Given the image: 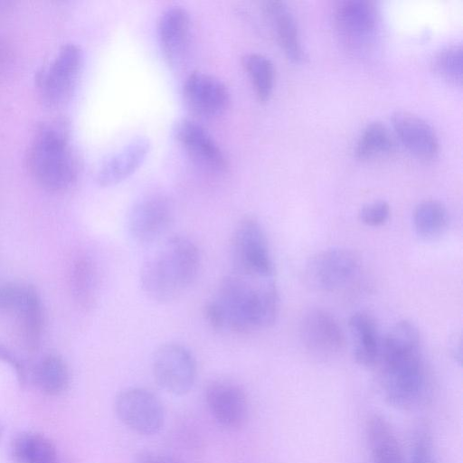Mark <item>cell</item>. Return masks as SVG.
Instances as JSON below:
<instances>
[{
  "label": "cell",
  "mask_w": 463,
  "mask_h": 463,
  "mask_svg": "<svg viewBox=\"0 0 463 463\" xmlns=\"http://www.w3.org/2000/svg\"><path fill=\"white\" fill-rule=\"evenodd\" d=\"M379 359L387 402L404 410L417 405L426 389L417 327L407 320L396 323L383 339Z\"/></svg>",
  "instance_id": "cell-1"
},
{
  "label": "cell",
  "mask_w": 463,
  "mask_h": 463,
  "mask_svg": "<svg viewBox=\"0 0 463 463\" xmlns=\"http://www.w3.org/2000/svg\"><path fill=\"white\" fill-rule=\"evenodd\" d=\"M212 300L221 313L223 329L237 334L268 328L278 315L279 296L273 277H251L232 271L222 279Z\"/></svg>",
  "instance_id": "cell-2"
},
{
  "label": "cell",
  "mask_w": 463,
  "mask_h": 463,
  "mask_svg": "<svg viewBox=\"0 0 463 463\" xmlns=\"http://www.w3.org/2000/svg\"><path fill=\"white\" fill-rule=\"evenodd\" d=\"M200 267L197 246L184 236L160 242L143 262L140 286L152 300L166 303L178 298L195 279Z\"/></svg>",
  "instance_id": "cell-3"
},
{
  "label": "cell",
  "mask_w": 463,
  "mask_h": 463,
  "mask_svg": "<svg viewBox=\"0 0 463 463\" xmlns=\"http://www.w3.org/2000/svg\"><path fill=\"white\" fill-rule=\"evenodd\" d=\"M70 129L65 118L42 123L27 152V167L32 176L48 191H63L78 176L80 165L70 144Z\"/></svg>",
  "instance_id": "cell-4"
},
{
  "label": "cell",
  "mask_w": 463,
  "mask_h": 463,
  "mask_svg": "<svg viewBox=\"0 0 463 463\" xmlns=\"http://www.w3.org/2000/svg\"><path fill=\"white\" fill-rule=\"evenodd\" d=\"M82 61L80 47L76 43H67L38 71L36 87L45 105L59 107L71 99L80 77Z\"/></svg>",
  "instance_id": "cell-5"
},
{
  "label": "cell",
  "mask_w": 463,
  "mask_h": 463,
  "mask_svg": "<svg viewBox=\"0 0 463 463\" xmlns=\"http://www.w3.org/2000/svg\"><path fill=\"white\" fill-rule=\"evenodd\" d=\"M233 271L246 276L273 277V263L265 232L260 222L244 217L235 227L231 241Z\"/></svg>",
  "instance_id": "cell-6"
},
{
  "label": "cell",
  "mask_w": 463,
  "mask_h": 463,
  "mask_svg": "<svg viewBox=\"0 0 463 463\" xmlns=\"http://www.w3.org/2000/svg\"><path fill=\"white\" fill-rule=\"evenodd\" d=\"M156 383L165 391L184 395L189 392L197 376L196 361L188 348L177 343L160 345L152 358Z\"/></svg>",
  "instance_id": "cell-7"
},
{
  "label": "cell",
  "mask_w": 463,
  "mask_h": 463,
  "mask_svg": "<svg viewBox=\"0 0 463 463\" xmlns=\"http://www.w3.org/2000/svg\"><path fill=\"white\" fill-rule=\"evenodd\" d=\"M115 411L125 426L139 435L156 434L164 426V406L159 398L146 388L131 387L118 392Z\"/></svg>",
  "instance_id": "cell-8"
},
{
  "label": "cell",
  "mask_w": 463,
  "mask_h": 463,
  "mask_svg": "<svg viewBox=\"0 0 463 463\" xmlns=\"http://www.w3.org/2000/svg\"><path fill=\"white\" fill-rule=\"evenodd\" d=\"M358 257L351 250L332 248L314 255L307 263V284L319 291H334L348 284L358 272Z\"/></svg>",
  "instance_id": "cell-9"
},
{
  "label": "cell",
  "mask_w": 463,
  "mask_h": 463,
  "mask_svg": "<svg viewBox=\"0 0 463 463\" xmlns=\"http://www.w3.org/2000/svg\"><path fill=\"white\" fill-rule=\"evenodd\" d=\"M174 221V208L167 197L158 194L140 198L128 216V232L132 239L141 245L160 241Z\"/></svg>",
  "instance_id": "cell-10"
},
{
  "label": "cell",
  "mask_w": 463,
  "mask_h": 463,
  "mask_svg": "<svg viewBox=\"0 0 463 463\" xmlns=\"http://www.w3.org/2000/svg\"><path fill=\"white\" fill-rule=\"evenodd\" d=\"M375 5L368 0H343L333 10V24L340 40L352 50H360L373 40L377 27Z\"/></svg>",
  "instance_id": "cell-11"
},
{
  "label": "cell",
  "mask_w": 463,
  "mask_h": 463,
  "mask_svg": "<svg viewBox=\"0 0 463 463\" xmlns=\"http://www.w3.org/2000/svg\"><path fill=\"white\" fill-rule=\"evenodd\" d=\"M174 136L189 158L201 169L221 175L228 168V159L212 135L198 122L184 118L174 128Z\"/></svg>",
  "instance_id": "cell-12"
},
{
  "label": "cell",
  "mask_w": 463,
  "mask_h": 463,
  "mask_svg": "<svg viewBox=\"0 0 463 463\" xmlns=\"http://www.w3.org/2000/svg\"><path fill=\"white\" fill-rule=\"evenodd\" d=\"M204 400L213 419L223 429L241 430L249 419V401L244 390L233 382L216 380L207 385Z\"/></svg>",
  "instance_id": "cell-13"
},
{
  "label": "cell",
  "mask_w": 463,
  "mask_h": 463,
  "mask_svg": "<svg viewBox=\"0 0 463 463\" xmlns=\"http://www.w3.org/2000/svg\"><path fill=\"white\" fill-rule=\"evenodd\" d=\"M186 106L203 118L222 115L228 108L230 92L218 78L202 71L190 73L183 85Z\"/></svg>",
  "instance_id": "cell-14"
},
{
  "label": "cell",
  "mask_w": 463,
  "mask_h": 463,
  "mask_svg": "<svg viewBox=\"0 0 463 463\" xmlns=\"http://www.w3.org/2000/svg\"><path fill=\"white\" fill-rule=\"evenodd\" d=\"M158 40L162 54L168 65L177 67L187 56L191 39V18L180 5L166 8L159 17Z\"/></svg>",
  "instance_id": "cell-15"
},
{
  "label": "cell",
  "mask_w": 463,
  "mask_h": 463,
  "mask_svg": "<svg viewBox=\"0 0 463 463\" xmlns=\"http://www.w3.org/2000/svg\"><path fill=\"white\" fill-rule=\"evenodd\" d=\"M300 336L306 347L323 354L337 353L345 344L337 321L331 314L319 308L311 309L303 316Z\"/></svg>",
  "instance_id": "cell-16"
},
{
  "label": "cell",
  "mask_w": 463,
  "mask_h": 463,
  "mask_svg": "<svg viewBox=\"0 0 463 463\" xmlns=\"http://www.w3.org/2000/svg\"><path fill=\"white\" fill-rule=\"evenodd\" d=\"M392 124L401 142L416 156L431 159L439 151V139L433 128L418 115L405 110L392 114Z\"/></svg>",
  "instance_id": "cell-17"
},
{
  "label": "cell",
  "mask_w": 463,
  "mask_h": 463,
  "mask_svg": "<svg viewBox=\"0 0 463 463\" xmlns=\"http://www.w3.org/2000/svg\"><path fill=\"white\" fill-rule=\"evenodd\" d=\"M150 149L147 138L139 137L107 159L97 173L100 186L116 185L129 177L142 165Z\"/></svg>",
  "instance_id": "cell-18"
},
{
  "label": "cell",
  "mask_w": 463,
  "mask_h": 463,
  "mask_svg": "<svg viewBox=\"0 0 463 463\" xmlns=\"http://www.w3.org/2000/svg\"><path fill=\"white\" fill-rule=\"evenodd\" d=\"M260 9L288 58L293 61H300L303 50L298 28L287 4L279 0L263 1Z\"/></svg>",
  "instance_id": "cell-19"
},
{
  "label": "cell",
  "mask_w": 463,
  "mask_h": 463,
  "mask_svg": "<svg viewBox=\"0 0 463 463\" xmlns=\"http://www.w3.org/2000/svg\"><path fill=\"white\" fill-rule=\"evenodd\" d=\"M366 437L372 463H403L399 439L384 417L373 414L368 418Z\"/></svg>",
  "instance_id": "cell-20"
},
{
  "label": "cell",
  "mask_w": 463,
  "mask_h": 463,
  "mask_svg": "<svg viewBox=\"0 0 463 463\" xmlns=\"http://www.w3.org/2000/svg\"><path fill=\"white\" fill-rule=\"evenodd\" d=\"M14 316L21 345L29 352L37 350L42 341L44 314L41 298L33 286H30L24 302Z\"/></svg>",
  "instance_id": "cell-21"
},
{
  "label": "cell",
  "mask_w": 463,
  "mask_h": 463,
  "mask_svg": "<svg viewBox=\"0 0 463 463\" xmlns=\"http://www.w3.org/2000/svg\"><path fill=\"white\" fill-rule=\"evenodd\" d=\"M349 327L354 338L355 361L364 366L374 365L381 349L374 319L368 313L359 311L350 317Z\"/></svg>",
  "instance_id": "cell-22"
},
{
  "label": "cell",
  "mask_w": 463,
  "mask_h": 463,
  "mask_svg": "<svg viewBox=\"0 0 463 463\" xmlns=\"http://www.w3.org/2000/svg\"><path fill=\"white\" fill-rule=\"evenodd\" d=\"M70 288L72 298L81 308H92L99 295V272L95 262L89 257H79L71 265Z\"/></svg>",
  "instance_id": "cell-23"
},
{
  "label": "cell",
  "mask_w": 463,
  "mask_h": 463,
  "mask_svg": "<svg viewBox=\"0 0 463 463\" xmlns=\"http://www.w3.org/2000/svg\"><path fill=\"white\" fill-rule=\"evenodd\" d=\"M33 380L42 392L51 396L59 395L70 383L68 366L60 355L48 354L35 365Z\"/></svg>",
  "instance_id": "cell-24"
},
{
  "label": "cell",
  "mask_w": 463,
  "mask_h": 463,
  "mask_svg": "<svg viewBox=\"0 0 463 463\" xmlns=\"http://www.w3.org/2000/svg\"><path fill=\"white\" fill-rule=\"evenodd\" d=\"M12 456L15 463H57V451L46 437L24 432L13 441Z\"/></svg>",
  "instance_id": "cell-25"
},
{
  "label": "cell",
  "mask_w": 463,
  "mask_h": 463,
  "mask_svg": "<svg viewBox=\"0 0 463 463\" xmlns=\"http://www.w3.org/2000/svg\"><path fill=\"white\" fill-rule=\"evenodd\" d=\"M395 145L389 128L380 121H373L362 131L354 152L359 159H373L389 155L394 150Z\"/></svg>",
  "instance_id": "cell-26"
},
{
  "label": "cell",
  "mask_w": 463,
  "mask_h": 463,
  "mask_svg": "<svg viewBox=\"0 0 463 463\" xmlns=\"http://www.w3.org/2000/svg\"><path fill=\"white\" fill-rule=\"evenodd\" d=\"M242 66L257 99L261 102L269 100L275 82V68L272 61L261 53L250 52L243 56Z\"/></svg>",
  "instance_id": "cell-27"
},
{
  "label": "cell",
  "mask_w": 463,
  "mask_h": 463,
  "mask_svg": "<svg viewBox=\"0 0 463 463\" xmlns=\"http://www.w3.org/2000/svg\"><path fill=\"white\" fill-rule=\"evenodd\" d=\"M413 222L415 230L424 237L439 234L447 223V210L437 200L420 202L414 209Z\"/></svg>",
  "instance_id": "cell-28"
},
{
  "label": "cell",
  "mask_w": 463,
  "mask_h": 463,
  "mask_svg": "<svg viewBox=\"0 0 463 463\" xmlns=\"http://www.w3.org/2000/svg\"><path fill=\"white\" fill-rule=\"evenodd\" d=\"M433 71L443 80L455 85L462 82V46L460 43L447 45L431 59Z\"/></svg>",
  "instance_id": "cell-29"
},
{
  "label": "cell",
  "mask_w": 463,
  "mask_h": 463,
  "mask_svg": "<svg viewBox=\"0 0 463 463\" xmlns=\"http://www.w3.org/2000/svg\"><path fill=\"white\" fill-rule=\"evenodd\" d=\"M30 286L18 283L0 285V315L14 316L24 302Z\"/></svg>",
  "instance_id": "cell-30"
},
{
  "label": "cell",
  "mask_w": 463,
  "mask_h": 463,
  "mask_svg": "<svg viewBox=\"0 0 463 463\" xmlns=\"http://www.w3.org/2000/svg\"><path fill=\"white\" fill-rule=\"evenodd\" d=\"M390 205L386 201L378 200L361 208L360 220L368 226L383 225L389 218Z\"/></svg>",
  "instance_id": "cell-31"
},
{
  "label": "cell",
  "mask_w": 463,
  "mask_h": 463,
  "mask_svg": "<svg viewBox=\"0 0 463 463\" xmlns=\"http://www.w3.org/2000/svg\"><path fill=\"white\" fill-rule=\"evenodd\" d=\"M133 463H181L176 458L156 451L143 450L138 452Z\"/></svg>",
  "instance_id": "cell-32"
},
{
  "label": "cell",
  "mask_w": 463,
  "mask_h": 463,
  "mask_svg": "<svg viewBox=\"0 0 463 463\" xmlns=\"http://www.w3.org/2000/svg\"><path fill=\"white\" fill-rule=\"evenodd\" d=\"M14 58L11 45L4 38L0 37V80L11 70Z\"/></svg>",
  "instance_id": "cell-33"
},
{
  "label": "cell",
  "mask_w": 463,
  "mask_h": 463,
  "mask_svg": "<svg viewBox=\"0 0 463 463\" xmlns=\"http://www.w3.org/2000/svg\"><path fill=\"white\" fill-rule=\"evenodd\" d=\"M411 463H431L430 446L424 438H420L417 441L413 459Z\"/></svg>",
  "instance_id": "cell-34"
},
{
  "label": "cell",
  "mask_w": 463,
  "mask_h": 463,
  "mask_svg": "<svg viewBox=\"0 0 463 463\" xmlns=\"http://www.w3.org/2000/svg\"><path fill=\"white\" fill-rule=\"evenodd\" d=\"M0 360L10 364L13 368L19 364L20 359L10 350L0 345Z\"/></svg>",
  "instance_id": "cell-35"
},
{
  "label": "cell",
  "mask_w": 463,
  "mask_h": 463,
  "mask_svg": "<svg viewBox=\"0 0 463 463\" xmlns=\"http://www.w3.org/2000/svg\"><path fill=\"white\" fill-rule=\"evenodd\" d=\"M13 9V3L0 0V17L5 15Z\"/></svg>",
  "instance_id": "cell-36"
},
{
  "label": "cell",
  "mask_w": 463,
  "mask_h": 463,
  "mask_svg": "<svg viewBox=\"0 0 463 463\" xmlns=\"http://www.w3.org/2000/svg\"><path fill=\"white\" fill-rule=\"evenodd\" d=\"M0 433H1V426H0Z\"/></svg>",
  "instance_id": "cell-37"
}]
</instances>
